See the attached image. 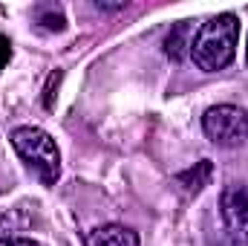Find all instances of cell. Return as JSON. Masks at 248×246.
Masks as SVG:
<instances>
[{
    "instance_id": "1",
    "label": "cell",
    "mask_w": 248,
    "mask_h": 246,
    "mask_svg": "<svg viewBox=\"0 0 248 246\" xmlns=\"http://www.w3.org/2000/svg\"><path fill=\"white\" fill-rule=\"evenodd\" d=\"M237 44H240V18L231 12L217 15L196 29L190 44V61L202 72H219L234 64Z\"/></svg>"
},
{
    "instance_id": "2",
    "label": "cell",
    "mask_w": 248,
    "mask_h": 246,
    "mask_svg": "<svg viewBox=\"0 0 248 246\" xmlns=\"http://www.w3.org/2000/svg\"><path fill=\"white\" fill-rule=\"evenodd\" d=\"M9 142L17 151V157L23 159V165L44 185L58 183V177H61V154H58L55 139L46 130H41L35 124L15 127L12 136H9Z\"/></svg>"
},
{
    "instance_id": "3",
    "label": "cell",
    "mask_w": 248,
    "mask_h": 246,
    "mask_svg": "<svg viewBox=\"0 0 248 246\" xmlns=\"http://www.w3.org/2000/svg\"><path fill=\"white\" fill-rule=\"evenodd\" d=\"M202 130L219 148H240L248 142V113L234 105L208 107L202 116Z\"/></svg>"
},
{
    "instance_id": "4",
    "label": "cell",
    "mask_w": 248,
    "mask_h": 246,
    "mask_svg": "<svg viewBox=\"0 0 248 246\" xmlns=\"http://www.w3.org/2000/svg\"><path fill=\"white\" fill-rule=\"evenodd\" d=\"M219 209H222V220H225L228 235L237 244L248 246V185H228L222 191Z\"/></svg>"
},
{
    "instance_id": "5",
    "label": "cell",
    "mask_w": 248,
    "mask_h": 246,
    "mask_svg": "<svg viewBox=\"0 0 248 246\" xmlns=\"http://www.w3.org/2000/svg\"><path fill=\"white\" fill-rule=\"evenodd\" d=\"M87 246H139V235L122 223H104L87 235Z\"/></svg>"
},
{
    "instance_id": "6",
    "label": "cell",
    "mask_w": 248,
    "mask_h": 246,
    "mask_svg": "<svg viewBox=\"0 0 248 246\" xmlns=\"http://www.w3.org/2000/svg\"><path fill=\"white\" fill-rule=\"evenodd\" d=\"M193 20H179L170 26L168 38H165V55L170 61H182L190 55V44H193Z\"/></svg>"
},
{
    "instance_id": "7",
    "label": "cell",
    "mask_w": 248,
    "mask_h": 246,
    "mask_svg": "<svg viewBox=\"0 0 248 246\" xmlns=\"http://www.w3.org/2000/svg\"><path fill=\"white\" fill-rule=\"evenodd\" d=\"M179 183L185 185V191H202L208 180H211V162L208 159H202V162H196V168H190V171H182L179 177H176Z\"/></svg>"
},
{
    "instance_id": "8",
    "label": "cell",
    "mask_w": 248,
    "mask_h": 246,
    "mask_svg": "<svg viewBox=\"0 0 248 246\" xmlns=\"http://www.w3.org/2000/svg\"><path fill=\"white\" fill-rule=\"evenodd\" d=\"M0 246H41L32 238H0Z\"/></svg>"
},
{
    "instance_id": "9",
    "label": "cell",
    "mask_w": 248,
    "mask_h": 246,
    "mask_svg": "<svg viewBox=\"0 0 248 246\" xmlns=\"http://www.w3.org/2000/svg\"><path fill=\"white\" fill-rule=\"evenodd\" d=\"M98 9H107V12H116V9H124L127 3H104V0H95Z\"/></svg>"
},
{
    "instance_id": "10",
    "label": "cell",
    "mask_w": 248,
    "mask_h": 246,
    "mask_svg": "<svg viewBox=\"0 0 248 246\" xmlns=\"http://www.w3.org/2000/svg\"><path fill=\"white\" fill-rule=\"evenodd\" d=\"M246 61H248V41H246Z\"/></svg>"
}]
</instances>
